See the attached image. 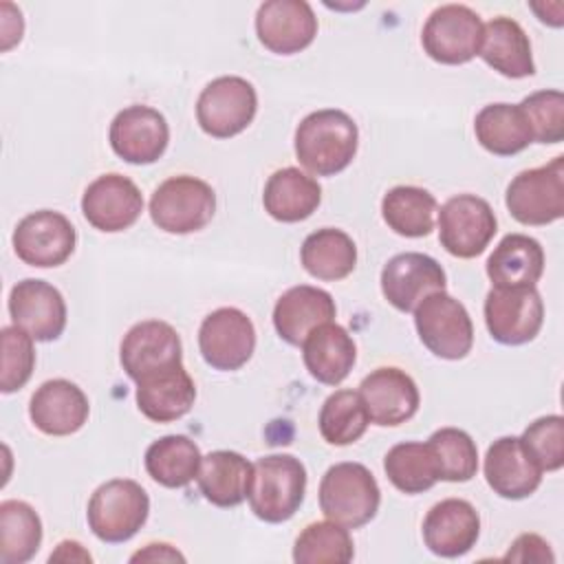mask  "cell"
Masks as SVG:
<instances>
[{"label":"cell","mask_w":564,"mask_h":564,"mask_svg":"<svg viewBox=\"0 0 564 564\" xmlns=\"http://www.w3.org/2000/svg\"><path fill=\"white\" fill-rule=\"evenodd\" d=\"M293 145L300 165L311 174L335 176L352 163L359 148V128L344 110H315L297 123Z\"/></svg>","instance_id":"1"},{"label":"cell","mask_w":564,"mask_h":564,"mask_svg":"<svg viewBox=\"0 0 564 564\" xmlns=\"http://www.w3.org/2000/svg\"><path fill=\"white\" fill-rule=\"evenodd\" d=\"M306 467L291 454H269L253 463L247 491L253 516L269 524L291 520L304 502Z\"/></svg>","instance_id":"2"},{"label":"cell","mask_w":564,"mask_h":564,"mask_svg":"<svg viewBox=\"0 0 564 564\" xmlns=\"http://www.w3.org/2000/svg\"><path fill=\"white\" fill-rule=\"evenodd\" d=\"M317 496L322 513L346 529L368 524L381 505L377 478L366 465L352 460L328 467L319 480Z\"/></svg>","instance_id":"3"},{"label":"cell","mask_w":564,"mask_h":564,"mask_svg":"<svg viewBox=\"0 0 564 564\" xmlns=\"http://www.w3.org/2000/svg\"><path fill=\"white\" fill-rule=\"evenodd\" d=\"M150 516L148 491L130 478H112L99 485L86 509L88 529L106 544L128 542Z\"/></svg>","instance_id":"4"},{"label":"cell","mask_w":564,"mask_h":564,"mask_svg":"<svg viewBox=\"0 0 564 564\" xmlns=\"http://www.w3.org/2000/svg\"><path fill=\"white\" fill-rule=\"evenodd\" d=\"M214 214L216 192L198 176H170L150 196V218L165 234L200 231L212 223Z\"/></svg>","instance_id":"5"},{"label":"cell","mask_w":564,"mask_h":564,"mask_svg":"<svg viewBox=\"0 0 564 564\" xmlns=\"http://www.w3.org/2000/svg\"><path fill=\"white\" fill-rule=\"evenodd\" d=\"M414 328L421 344L438 359H465L474 346V324L463 302L447 291L430 293L419 302Z\"/></svg>","instance_id":"6"},{"label":"cell","mask_w":564,"mask_h":564,"mask_svg":"<svg viewBox=\"0 0 564 564\" xmlns=\"http://www.w3.org/2000/svg\"><path fill=\"white\" fill-rule=\"evenodd\" d=\"M505 205L520 225L544 227L560 220L564 216V156L516 174L507 185Z\"/></svg>","instance_id":"7"},{"label":"cell","mask_w":564,"mask_h":564,"mask_svg":"<svg viewBox=\"0 0 564 564\" xmlns=\"http://www.w3.org/2000/svg\"><path fill=\"white\" fill-rule=\"evenodd\" d=\"M258 112L253 84L238 75L212 79L196 99V121L214 139H231L245 132Z\"/></svg>","instance_id":"8"},{"label":"cell","mask_w":564,"mask_h":564,"mask_svg":"<svg viewBox=\"0 0 564 564\" xmlns=\"http://www.w3.org/2000/svg\"><path fill=\"white\" fill-rule=\"evenodd\" d=\"M498 231L491 205L476 194H456L438 209V242L454 258L480 256Z\"/></svg>","instance_id":"9"},{"label":"cell","mask_w":564,"mask_h":564,"mask_svg":"<svg viewBox=\"0 0 564 564\" xmlns=\"http://www.w3.org/2000/svg\"><path fill=\"white\" fill-rule=\"evenodd\" d=\"M482 313L491 339L502 346L533 341L544 324V302L535 286H494Z\"/></svg>","instance_id":"10"},{"label":"cell","mask_w":564,"mask_h":564,"mask_svg":"<svg viewBox=\"0 0 564 564\" xmlns=\"http://www.w3.org/2000/svg\"><path fill=\"white\" fill-rule=\"evenodd\" d=\"M482 42V20L467 4H441L423 24L421 46L430 59L447 66L471 62Z\"/></svg>","instance_id":"11"},{"label":"cell","mask_w":564,"mask_h":564,"mask_svg":"<svg viewBox=\"0 0 564 564\" xmlns=\"http://www.w3.org/2000/svg\"><path fill=\"white\" fill-rule=\"evenodd\" d=\"M15 256L37 269H51L64 264L77 245V231L73 223L55 209H37L26 214L11 236Z\"/></svg>","instance_id":"12"},{"label":"cell","mask_w":564,"mask_h":564,"mask_svg":"<svg viewBox=\"0 0 564 564\" xmlns=\"http://www.w3.org/2000/svg\"><path fill=\"white\" fill-rule=\"evenodd\" d=\"M198 350L214 370L234 372L242 368L256 350V326L240 308H216L200 322Z\"/></svg>","instance_id":"13"},{"label":"cell","mask_w":564,"mask_h":564,"mask_svg":"<svg viewBox=\"0 0 564 564\" xmlns=\"http://www.w3.org/2000/svg\"><path fill=\"white\" fill-rule=\"evenodd\" d=\"M119 361L126 375L137 383L154 372L183 364V344L176 328L161 319L134 324L121 339Z\"/></svg>","instance_id":"14"},{"label":"cell","mask_w":564,"mask_h":564,"mask_svg":"<svg viewBox=\"0 0 564 564\" xmlns=\"http://www.w3.org/2000/svg\"><path fill=\"white\" fill-rule=\"evenodd\" d=\"M112 152L132 165H150L159 161L170 143V126L165 117L150 106H128L115 115L108 130Z\"/></svg>","instance_id":"15"},{"label":"cell","mask_w":564,"mask_h":564,"mask_svg":"<svg viewBox=\"0 0 564 564\" xmlns=\"http://www.w3.org/2000/svg\"><path fill=\"white\" fill-rule=\"evenodd\" d=\"M381 293L386 302L401 311L412 313L423 297L445 291V269L427 253L405 251L392 256L381 269Z\"/></svg>","instance_id":"16"},{"label":"cell","mask_w":564,"mask_h":564,"mask_svg":"<svg viewBox=\"0 0 564 564\" xmlns=\"http://www.w3.org/2000/svg\"><path fill=\"white\" fill-rule=\"evenodd\" d=\"M143 212V196L137 183L110 172L97 176L82 194V214L95 229L117 234L130 229Z\"/></svg>","instance_id":"17"},{"label":"cell","mask_w":564,"mask_h":564,"mask_svg":"<svg viewBox=\"0 0 564 564\" xmlns=\"http://www.w3.org/2000/svg\"><path fill=\"white\" fill-rule=\"evenodd\" d=\"M357 392L366 405L370 423L379 427H397L410 421L421 405L416 381L394 366L375 368L361 379Z\"/></svg>","instance_id":"18"},{"label":"cell","mask_w":564,"mask_h":564,"mask_svg":"<svg viewBox=\"0 0 564 564\" xmlns=\"http://www.w3.org/2000/svg\"><path fill=\"white\" fill-rule=\"evenodd\" d=\"M258 42L275 55H295L317 35V18L304 0H267L256 11Z\"/></svg>","instance_id":"19"},{"label":"cell","mask_w":564,"mask_h":564,"mask_svg":"<svg viewBox=\"0 0 564 564\" xmlns=\"http://www.w3.org/2000/svg\"><path fill=\"white\" fill-rule=\"evenodd\" d=\"M13 326L26 330L35 341H55L66 328V302L59 289L46 280L26 278L9 293Z\"/></svg>","instance_id":"20"},{"label":"cell","mask_w":564,"mask_h":564,"mask_svg":"<svg viewBox=\"0 0 564 564\" xmlns=\"http://www.w3.org/2000/svg\"><path fill=\"white\" fill-rule=\"evenodd\" d=\"M423 542L438 557H460L469 553L480 535V516L463 498L436 502L423 518Z\"/></svg>","instance_id":"21"},{"label":"cell","mask_w":564,"mask_h":564,"mask_svg":"<svg viewBox=\"0 0 564 564\" xmlns=\"http://www.w3.org/2000/svg\"><path fill=\"white\" fill-rule=\"evenodd\" d=\"M88 414V397L68 379L44 381L29 401V419L46 436H70L79 432Z\"/></svg>","instance_id":"22"},{"label":"cell","mask_w":564,"mask_h":564,"mask_svg":"<svg viewBox=\"0 0 564 564\" xmlns=\"http://www.w3.org/2000/svg\"><path fill=\"white\" fill-rule=\"evenodd\" d=\"M485 480L505 500H524L538 491L542 469L529 458L518 436L496 438L485 454Z\"/></svg>","instance_id":"23"},{"label":"cell","mask_w":564,"mask_h":564,"mask_svg":"<svg viewBox=\"0 0 564 564\" xmlns=\"http://www.w3.org/2000/svg\"><path fill=\"white\" fill-rule=\"evenodd\" d=\"M335 313L337 306L328 291L297 284L278 297L273 306V328L289 346H302L306 335L319 324L333 322Z\"/></svg>","instance_id":"24"},{"label":"cell","mask_w":564,"mask_h":564,"mask_svg":"<svg viewBox=\"0 0 564 564\" xmlns=\"http://www.w3.org/2000/svg\"><path fill=\"white\" fill-rule=\"evenodd\" d=\"M302 359L315 381L339 386L357 361V346L344 326L326 322L313 328L302 341Z\"/></svg>","instance_id":"25"},{"label":"cell","mask_w":564,"mask_h":564,"mask_svg":"<svg viewBox=\"0 0 564 564\" xmlns=\"http://www.w3.org/2000/svg\"><path fill=\"white\" fill-rule=\"evenodd\" d=\"M137 408L152 423H172L185 416L196 401V386L185 366L154 372L137 381Z\"/></svg>","instance_id":"26"},{"label":"cell","mask_w":564,"mask_h":564,"mask_svg":"<svg viewBox=\"0 0 564 564\" xmlns=\"http://www.w3.org/2000/svg\"><path fill=\"white\" fill-rule=\"evenodd\" d=\"M478 55L487 66L509 79H522L535 73L529 35L513 18L507 15H498L482 24Z\"/></svg>","instance_id":"27"},{"label":"cell","mask_w":564,"mask_h":564,"mask_svg":"<svg viewBox=\"0 0 564 564\" xmlns=\"http://www.w3.org/2000/svg\"><path fill=\"white\" fill-rule=\"evenodd\" d=\"M253 463L234 449H216L203 456L196 476L203 498L220 509H234L247 500Z\"/></svg>","instance_id":"28"},{"label":"cell","mask_w":564,"mask_h":564,"mask_svg":"<svg viewBox=\"0 0 564 564\" xmlns=\"http://www.w3.org/2000/svg\"><path fill=\"white\" fill-rule=\"evenodd\" d=\"M322 203L319 183L300 167L275 170L264 183V212L278 223H300L313 216Z\"/></svg>","instance_id":"29"},{"label":"cell","mask_w":564,"mask_h":564,"mask_svg":"<svg viewBox=\"0 0 564 564\" xmlns=\"http://www.w3.org/2000/svg\"><path fill=\"white\" fill-rule=\"evenodd\" d=\"M485 269L494 286H535L544 273V249L527 234H507Z\"/></svg>","instance_id":"30"},{"label":"cell","mask_w":564,"mask_h":564,"mask_svg":"<svg viewBox=\"0 0 564 564\" xmlns=\"http://www.w3.org/2000/svg\"><path fill=\"white\" fill-rule=\"evenodd\" d=\"M476 141L496 156H513L533 143L531 126L518 104H487L474 119Z\"/></svg>","instance_id":"31"},{"label":"cell","mask_w":564,"mask_h":564,"mask_svg":"<svg viewBox=\"0 0 564 564\" xmlns=\"http://www.w3.org/2000/svg\"><path fill=\"white\" fill-rule=\"evenodd\" d=\"M300 262L315 280L337 282L352 273L357 264V245L346 231L322 227L304 238Z\"/></svg>","instance_id":"32"},{"label":"cell","mask_w":564,"mask_h":564,"mask_svg":"<svg viewBox=\"0 0 564 564\" xmlns=\"http://www.w3.org/2000/svg\"><path fill=\"white\" fill-rule=\"evenodd\" d=\"M200 460L198 445L183 434H167L152 441L143 456L148 476L167 489L187 487L198 476Z\"/></svg>","instance_id":"33"},{"label":"cell","mask_w":564,"mask_h":564,"mask_svg":"<svg viewBox=\"0 0 564 564\" xmlns=\"http://www.w3.org/2000/svg\"><path fill=\"white\" fill-rule=\"evenodd\" d=\"M438 203L432 192L416 185H397L381 198L383 223L399 236L423 238L434 229Z\"/></svg>","instance_id":"34"},{"label":"cell","mask_w":564,"mask_h":564,"mask_svg":"<svg viewBox=\"0 0 564 564\" xmlns=\"http://www.w3.org/2000/svg\"><path fill=\"white\" fill-rule=\"evenodd\" d=\"M42 520L24 500L0 502V562L24 564L42 544Z\"/></svg>","instance_id":"35"},{"label":"cell","mask_w":564,"mask_h":564,"mask_svg":"<svg viewBox=\"0 0 564 564\" xmlns=\"http://www.w3.org/2000/svg\"><path fill=\"white\" fill-rule=\"evenodd\" d=\"M383 471L388 480L408 496L423 494L441 480L438 467L427 441L425 443L405 441L390 447L383 458Z\"/></svg>","instance_id":"36"},{"label":"cell","mask_w":564,"mask_h":564,"mask_svg":"<svg viewBox=\"0 0 564 564\" xmlns=\"http://www.w3.org/2000/svg\"><path fill=\"white\" fill-rule=\"evenodd\" d=\"M366 405L355 390H335L319 410V434L328 445L344 447L359 441L368 430Z\"/></svg>","instance_id":"37"},{"label":"cell","mask_w":564,"mask_h":564,"mask_svg":"<svg viewBox=\"0 0 564 564\" xmlns=\"http://www.w3.org/2000/svg\"><path fill=\"white\" fill-rule=\"evenodd\" d=\"M355 557V544L346 527L322 520L302 529L293 544L297 564H346Z\"/></svg>","instance_id":"38"},{"label":"cell","mask_w":564,"mask_h":564,"mask_svg":"<svg viewBox=\"0 0 564 564\" xmlns=\"http://www.w3.org/2000/svg\"><path fill=\"white\" fill-rule=\"evenodd\" d=\"M427 445L434 454L438 476L447 482H467L478 471V447L476 441L460 427H441Z\"/></svg>","instance_id":"39"},{"label":"cell","mask_w":564,"mask_h":564,"mask_svg":"<svg viewBox=\"0 0 564 564\" xmlns=\"http://www.w3.org/2000/svg\"><path fill=\"white\" fill-rule=\"evenodd\" d=\"M529 458L544 471H557L564 465V419L546 414L529 423L518 436Z\"/></svg>","instance_id":"40"},{"label":"cell","mask_w":564,"mask_h":564,"mask_svg":"<svg viewBox=\"0 0 564 564\" xmlns=\"http://www.w3.org/2000/svg\"><path fill=\"white\" fill-rule=\"evenodd\" d=\"M0 341H2L0 390L4 394H11V392L24 388L33 375V368H35L33 341L35 339L18 326H4L0 330Z\"/></svg>","instance_id":"41"},{"label":"cell","mask_w":564,"mask_h":564,"mask_svg":"<svg viewBox=\"0 0 564 564\" xmlns=\"http://www.w3.org/2000/svg\"><path fill=\"white\" fill-rule=\"evenodd\" d=\"M531 126L533 141L560 143L564 139V95L562 90L546 88L527 95L518 104Z\"/></svg>","instance_id":"42"},{"label":"cell","mask_w":564,"mask_h":564,"mask_svg":"<svg viewBox=\"0 0 564 564\" xmlns=\"http://www.w3.org/2000/svg\"><path fill=\"white\" fill-rule=\"evenodd\" d=\"M505 562H538V564H544V562H555V555L551 551V544L535 535V533H522L518 535L509 551L502 555Z\"/></svg>","instance_id":"43"},{"label":"cell","mask_w":564,"mask_h":564,"mask_svg":"<svg viewBox=\"0 0 564 564\" xmlns=\"http://www.w3.org/2000/svg\"><path fill=\"white\" fill-rule=\"evenodd\" d=\"M130 562H185V555L165 542H152L130 555Z\"/></svg>","instance_id":"44"},{"label":"cell","mask_w":564,"mask_h":564,"mask_svg":"<svg viewBox=\"0 0 564 564\" xmlns=\"http://www.w3.org/2000/svg\"><path fill=\"white\" fill-rule=\"evenodd\" d=\"M11 13V2H2V51H9L13 44H18L22 40L24 33V20L20 9Z\"/></svg>","instance_id":"45"},{"label":"cell","mask_w":564,"mask_h":564,"mask_svg":"<svg viewBox=\"0 0 564 564\" xmlns=\"http://www.w3.org/2000/svg\"><path fill=\"white\" fill-rule=\"evenodd\" d=\"M48 562H93V555L75 540H64L51 553Z\"/></svg>","instance_id":"46"},{"label":"cell","mask_w":564,"mask_h":564,"mask_svg":"<svg viewBox=\"0 0 564 564\" xmlns=\"http://www.w3.org/2000/svg\"><path fill=\"white\" fill-rule=\"evenodd\" d=\"M529 9L538 15L540 22H544L549 26L564 24V4L562 2H531Z\"/></svg>","instance_id":"47"}]
</instances>
